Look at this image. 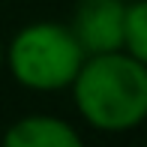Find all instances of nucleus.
<instances>
[{
	"mask_svg": "<svg viewBox=\"0 0 147 147\" xmlns=\"http://www.w3.org/2000/svg\"><path fill=\"white\" fill-rule=\"evenodd\" d=\"M75 111L99 132H129L147 117V60L126 51L87 54L69 84Z\"/></svg>",
	"mask_w": 147,
	"mask_h": 147,
	"instance_id": "nucleus-1",
	"label": "nucleus"
},
{
	"mask_svg": "<svg viewBox=\"0 0 147 147\" xmlns=\"http://www.w3.org/2000/svg\"><path fill=\"white\" fill-rule=\"evenodd\" d=\"M6 147H81V135L69 120L57 114H24L3 132Z\"/></svg>",
	"mask_w": 147,
	"mask_h": 147,
	"instance_id": "nucleus-4",
	"label": "nucleus"
},
{
	"mask_svg": "<svg viewBox=\"0 0 147 147\" xmlns=\"http://www.w3.org/2000/svg\"><path fill=\"white\" fill-rule=\"evenodd\" d=\"M0 75H3V36H0Z\"/></svg>",
	"mask_w": 147,
	"mask_h": 147,
	"instance_id": "nucleus-6",
	"label": "nucleus"
},
{
	"mask_svg": "<svg viewBox=\"0 0 147 147\" xmlns=\"http://www.w3.org/2000/svg\"><path fill=\"white\" fill-rule=\"evenodd\" d=\"M123 51L138 60H147V3L129 0L123 15Z\"/></svg>",
	"mask_w": 147,
	"mask_h": 147,
	"instance_id": "nucleus-5",
	"label": "nucleus"
},
{
	"mask_svg": "<svg viewBox=\"0 0 147 147\" xmlns=\"http://www.w3.org/2000/svg\"><path fill=\"white\" fill-rule=\"evenodd\" d=\"M84 57L75 33L60 21H30L3 42V69L15 84L36 93L69 90Z\"/></svg>",
	"mask_w": 147,
	"mask_h": 147,
	"instance_id": "nucleus-2",
	"label": "nucleus"
},
{
	"mask_svg": "<svg viewBox=\"0 0 147 147\" xmlns=\"http://www.w3.org/2000/svg\"><path fill=\"white\" fill-rule=\"evenodd\" d=\"M129 0H78L69 30L84 54L123 51V15Z\"/></svg>",
	"mask_w": 147,
	"mask_h": 147,
	"instance_id": "nucleus-3",
	"label": "nucleus"
}]
</instances>
